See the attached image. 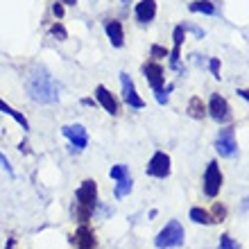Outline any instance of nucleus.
Here are the masks:
<instances>
[{
	"instance_id": "f257e3e1",
	"label": "nucleus",
	"mask_w": 249,
	"mask_h": 249,
	"mask_svg": "<svg viewBox=\"0 0 249 249\" xmlns=\"http://www.w3.org/2000/svg\"><path fill=\"white\" fill-rule=\"evenodd\" d=\"M59 91H61L59 82L46 68H36L30 75V79H27V93L39 105H53V102H57L59 100Z\"/></svg>"
},
{
	"instance_id": "f03ea898",
	"label": "nucleus",
	"mask_w": 249,
	"mask_h": 249,
	"mask_svg": "<svg viewBox=\"0 0 249 249\" xmlns=\"http://www.w3.org/2000/svg\"><path fill=\"white\" fill-rule=\"evenodd\" d=\"M95 202H98V184L93 179H86L75 193V217L79 222H89L91 220Z\"/></svg>"
},
{
	"instance_id": "7ed1b4c3",
	"label": "nucleus",
	"mask_w": 249,
	"mask_h": 249,
	"mask_svg": "<svg viewBox=\"0 0 249 249\" xmlns=\"http://www.w3.org/2000/svg\"><path fill=\"white\" fill-rule=\"evenodd\" d=\"M184 240H186V231H184V227H181V222L172 220V222H168L163 229L159 231L154 245H157L159 249H175V247H181Z\"/></svg>"
},
{
	"instance_id": "20e7f679",
	"label": "nucleus",
	"mask_w": 249,
	"mask_h": 249,
	"mask_svg": "<svg viewBox=\"0 0 249 249\" xmlns=\"http://www.w3.org/2000/svg\"><path fill=\"white\" fill-rule=\"evenodd\" d=\"M215 150H217V154L224 159H233L238 154V143H236V131H233V127L220 129V134H217V138H215Z\"/></svg>"
},
{
	"instance_id": "39448f33",
	"label": "nucleus",
	"mask_w": 249,
	"mask_h": 249,
	"mask_svg": "<svg viewBox=\"0 0 249 249\" xmlns=\"http://www.w3.org/2000/svg\"><path fill=\"white\" fill-rule=\"evenodd\" d=\"M220 188H222V172H220L215 161H211L206 165V172H204V193H206V197H215Z\"/></svg>"
},
{
	"instance_id": "423d86ee",
	"label": "nucleus",
	"mask_w": 249,
	"mask_h": 249,
	"mask_svg": "<svg viewBox=\"0 0 249 249\" xmlns=\"http://www.w3.org/2000/svg\"><path fill=\"white\" fill-rule=\"evenodd\" d=\"M147 175L157 179H165L170 175V157L165 152H154V157L147 163Z\"/></svg>"
},
{
	"instance_id": "0eeeda50",
	"label": "nucleus",
	"mask_w": 249,
	"mask_h": 249,
	"mask_svg": "<svg viewBox=\"0 0 249 249\" xmlns=\"http://www.w3.org/2000/svg\"><path fill=\"white\" fill-rule=\"evenodd\" d=\"M209 113H211V118L217 120V123H229V120H231L229 102H227V100H224L220 93H213V95H211Z\"/></svg>"
},
{
	"instance_id": "6e6552de",
	"label": "nucleus",
	"mask_w": 249,
	"mask_h": 249,
	"mask_svg": "<svg viewBox=\"0 0 249 249\" xmlns=\"http://www.w3.org/2000/svg\"><path fill=\"white\" fill-rule=\"evenodd\" d=\"M61 134L71 141V145L77 152H82L89 145V134H86V129L82 124H66L64 129H61Z\"/></svg>"
},
{
	"instance_id": "1a4fd4ad",
	"label": "nucleus",
	"mask_w": 249,
	"mask_h": 249,
	"mask_svg": "<svg viewBox=\"0 0 249 249\" xmlns=\"http://www.w3.org/2000/svg\"><path fill=\"white\" fill-rule=\"evenodd\" d=\"M120 84H123V98H124V102H127L129 107H134V109H143L145 102L138 98L136 86H134V82H131V77L127 75V72H120Z\"/></svg>"
},
{
	"instance_id": "9d476101",
	"label": "nucleus",
	"mask_w": 249,
	"mask_h": 249,
	"mask_svg": "<svg viewBox=\"0 0 249 249\" xmlns=\"http://www.w3.org/2000/svg\"><path fill=\"white\" fill-rule=\"evenodd\" d=\"M143 75L147 79V84L152 86V91H161L163 89V82H165V75H163V68L154 61H147L143 66Z\"/></svg>"
},
{
	"instance_id": "9b49d317",
	"label": "nucleus",
	"mask_w": 249,
	"mask_h": 249,
	"mask_svg": "<svg viewBox=\"0 0 249 249\" xmlns=\"http://www.w3.org/2000/svg\"><path fill=\"white\" fill-rule=\"evenodd\" d=\"M77 249H93L95 247V233H93L86 224H82L77 231H75V236H72Z\"/></svg>"
},
{
	"instance_id": "f8f14e48",
	"label": "nucleus",
	"mask_w": 249,
	"mask_h": 249,
	"mask_svg": "<svg viewBox=\"0 0 249 249\" xmlns=\"http://www.w3.org/2000/svg\"><path fill=\"white\" fill-rule=\"evenodd\" d=\"M95 95H98V102L105 107L107 113H111V116H118V113H120L118 102H116V98H113L111 93L107 91L105 86H98V89H95Z\"/></svg>"
},
{
	"instance_id": "ddd939ff",
	"label": "nucleus",
	"mask_w": 249,
	"mask_h": 249,
	"mask_svg": "<svg viewBox=\"0 0 249 249\" xmlns=\"http://www.w3.org/2000/svg\"><path fill=\"white\" fill-rule=\"evenodd\" d=\"M107 36L111 39V46L113 48H123L124 43V32H123V23L120 20H107Z\"/></svg>"
},
{
	"instance_id": "4468645a",
	"label": "nucleus",
	"mask_w": 249,
	"mask_h": 249,
	"mask_svg": "<svg viewBox=\"0 0 249 249\" xmlns=\"http://www.w3.org/2000/svg\"><path fill=\"white\" fill-rule=\"evenodd\" d=\"M157 16V2L154 0H141L136 5V18L141 23H150Z\"/></svg>"
},
{
	"instance_id": "2eb2a0df",
	"label": "nucleus",
	"mask_w": 249,
	"mask_h": 249,
	"mask_svg": "<svg viewBox=\"0 0 249 249\" xmlns=\"http://www.w3.org/2000/svg\"><path fill=\"white\" fill-rule=\"evenodd\" d=\"M184 34H186V30H184V25H177L175 27V48H172V57H170V64L177 68L179 66V48H181V41H184Z\"/></svg>"
},
{
	"instance_id": "dca6fc26",
	"label": "nucleus",
	"mask_w": 249,
	"mask_h": 249,
	"mask_svg": "<svg viewBox=\"0 0 249 249\" xmlns=\"http://www.w3.org/2000/svg\"><path fill=\"white\" fill-rule=\"evenodd\" d=\"M188 113L193 116V118H197V120H202L204 116H206V107H204V102H202V98H193L190 100V105H188Z\"/></svg>"
},
{
	"instance_id": "f3484780",
	"label": "nucleus",
	"mask_w": 249,
	"mask_h": 249,
	"mask_svg": "<svg viewBox=\"0 0 249 249\" xmlns=\"http://www.w3.org/2000/svg\"><path fill=\"white\" fill-rule=\"evenodd\" d=\"M0 111H2V113H7V116H12V118L16 120V123L20 124V127H23V129H30V124H27L25 116H23V113H18V111H14L12 107L7 105V102H2V100H0Z\"/></svg>"
},
{
	"instance_id": "a211bd4d",
	"label": "nucleus",
	"mask_w": 249,
	"mask_h": 249,
	"mask_svg": "<svg viewBox=\"0 0 249 249\" xmlns=\"http://www.w3.org/2000/svg\"><path fill=\"white\" fill-rule=\"evenodd\" d=\"M131 188H134V181H131V177L127 175V177H123V179H118V184H116V197H127L131 193Z\"/></svg>"
},
{
	"instance_id": "6ab92c4d",
	"label": "nucleus",
	"mask_w": 249,
	"mask_h": 249,
	"mask_svg": "<svg viewBox=\"0 0 249 249\" xmlns=\"http://www.w3.org/2000/svg\"><path fill=\"white\" fill-rule=\"evenodd\" d=\"M190 220L197 222V224H213L215 222V220H213L204 209H190Z\"/></svg>"
},
{
	"instance_id": "aec40b11",
	"label": "nucleus",
	"mask_w": 249,
	"mask_h": 249,
	"mask_svg": "<svg viewBox=\"0 0 249 249\" xmlns=\"http://www.w3.org/2000/svg\"><path fill=\"white\" fill-rule=\"evenodd\" d=\"M109 175H111V179H116V181H118V179H123V177H127V175H129V168H127V165H123V163H118V165H113L111 170H109Z\"/></svg>"
},
{
	"instance_id": "412c9836",
	"label": "nucleus",
	"mask_w": 249,
	"mask_h": 249,
	"mask_svg": "<svg viewBox=\"0 0 249 249\" xmlns=\"http://www.w3.org/2000/svg\"><path fill=\"white\" fill-rule=\"evenodd\" d=\"M190 12H202V14H215V7L211 2H193L190 5Z\"/></svg>"
},
{
	"instance_id": "4be33fe9",
	"label": "nucleus",
	"mask_w": 249,
	"mask_h": 249,
	"mask_svg": "<svg viewBox=\"0 0 249 249\" xmlns=\"http://www.w3.org/2000/svg\"><path fill=\"white\" fill-rule=\"evenodd\" d=\"M217 247H220V249H240V245H238L231 236H227V233H224V236L220 238V245H217Z\"/></svg>"
},
{
	"instance_id": "5701e85b",
	"label": "nucleus",
	"mask_w": 249,
	"mask_h": 249,
	"mask_svg": "<svg viewBox=\"0 0 249 249\" xmlns=\"http://www.w3.org/2000/svg\"><path fill=\"white\" fill-rule=\"evenodd\" d=\"M224 215H227V211H224V206H220V204H215V206H213V220H215V222H222L224 220Z\"/></svg>"
},
{
	"instance_id": "b1692460",
	"label": "nucleus",
	"mask_w": 249,
	"mask_h": 249,
	"mask_svg": "<svg viewBox=\"0 0 249 249\" xmlns=\"http://www.w3.org/2000/svg\"><path fill=\"white\" fill-rule=\"evenodd\" d=\"M50 32H53V34H54V36H59V41L68 39V34H66L64 25H59V23H57V25H53V30H50Z\"/></svg>"
},
{
	"instance_id": "393cba45",
	"label": "nucleus",
	"mask_w": 249,
	"mask_h": 249,
	"mask_svg": "<svg viewBox=\"0 0 249 249\" xmlns=\"http://www.w3.org/2000/svg\"><path fill=\"white\" fill-rule=\"evenodd\" d=\"M168 54V50L161 46H152V57H157V59H161V57H165Z\"/></svg>"
},
{
	"instance_id": "a878e982",
	"label": "nucleus",
	"mask_w": 249,
	"mask_h": 249,
	"mask_svg": "<svg viewBox=\"0 0 249 249\" xmlns=\"http://www.w3.org/2000/svg\"><path fill=\"white\" fill-rule=\"evenodd\" d=\"M0 165H2V168H5V170L9 172L12 177H14V170H12V165H9V161H7V157H5V154H2V152H0Z\"/></svg>"
},
{
	"instance_id": "bb28decb",
	"label": "nucleus",
	"mask_w": 249,
	"mask_h": 249,
	"mask_svg": "<svg viewBox=\"0 0 249 249\" xmlns=\"http://www.w3.org/2000/svg\"><path fill=\"white\" fill-rule=\"evenodd\" d=\"M211 72H213V77H220V61L217 59H211Z\"/></svg>"
},
{
	"instance_id": "cd10ccee",
	"label": "nucleus",
	"mask_w": 249,
	"mask_h": 249,
	"mask_svg": "<svg viewBox=\"0 0 249 249\" xmlns=\"http://www.w3.org/2000/svg\"><path fill=\"white\" fill-rule=\"evenodd\" d=\"M184 30H190V32H195L197 36H199V39H202V36H204V30H199V27H197V25H184Z\"/></svg>"
},
{
	"instance_id": "c85d7f7f",
	"label": "nucleus",
	"mask_w": 249,
	"mask_h": 249,
	"mask_svg": "<svg viewBox=\"0 0 249 249\" xmlns=\"http://www.w3.org/2000/svg\"><path fill=\"white\" fill-rule=\"evenodd\" d=\"M53 12H54V16H57V18H61V16H64V7H61V2H54Z\"/></svg>"
},
{
	"instance_id": "c756f323",
	"label": "nucleus",
	"mask_w": 249,
	"mask_h": 249,
	"mask_svg": "<svg viewBox=\"0 0 249 249\" xmlns=\"http://www.w3.org/2000/svg\"><path fill=\"white\" fill-rule=\"evenodd\" d=\"M238 95H240V98H245L249 102V89H238Z\"/></svg>"
},
{
	"instance_id": "7c9ffc66",
	"label": "nucleus",
	"mask_w": 249,
	"mask_h": 249,
	"mask_svg": "<svg viewBox=\"0 0 249 249\" xmlns=\"http://www.w3.org/2000/svg\"><path fill=\"white\" fill-rule=\"evenodd\" d=\"M57 2H64V5H77V0H57Z\"/></svg>"
}]
</instances>
